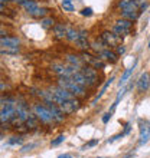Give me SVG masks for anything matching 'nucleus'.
I'll list each match as a JSON object with an SVG mask.
<instances>
[{"label": "nucleus", "mask_w": 150, "mask_h": 158, "mask_svg": "<svg viewBox=\"0 0 150 158\" xmlns=\"http://www.w3.org/2000/svg\"><path fill=\"white\" fill-rule=\"evenodd\" d=\"M58 86L69 91L71 94H74L77 98H84V96L87 95V88L78 85L71 76H59L58 78Z\"/></svg>", "instance_id": "obj_1"}, {"label": "nucleus", "mask_w": 150, "mask_h": 158, "mask_svg": "<svg viewBox=\"0 0 150 158\" xmlns=\"http://www.w3.org/2000/svg\"><path fill=\"white\" fill-rule=\"evenodd\" d=\"M15 117H16V104H15V101L9 99L6 104L2 102V117H0L2 124L12 121Z\"/></svg>", "instance_id": "obj_2"}, {"label": "nucleus", "mask_w": 150, "mask_h": 158, "mask_svg": "<svg viewBox=\"0 0 150 158\" xmlns=\"http://www.w3.org/2000/svg\"><path fill=\"white\" fill-rule=\"evenodd\" d=\"M33 114L42 121V122H45V124H51V122L54 121L52 114H51V111L48 109V106H46L45 104H35L33 105Z\"/></svg>", "instance_id": "obj_3"}, {"label": "nucleus", "mask_w": 150, "mask_h": 158, "mask_svg": "<svg viewBox=\"0 0 150 158\" xmlns=\"http://www.w3.org/2000/svg\"><path fill=\"white\" fill-rule=\"evenodd\" d=\"M150 139V122L149 121H139V145L147 144Z\"/></svg>", "instance_id": "obj_4"}, {"label": "nucleus", "mask_w": 150, "mask_h": 158, "mask_svg": "<svg viewBox=\"0 0 150 158\" xmlns=\"http://www.w3.org/2000/svg\"><path fill=\"white\" fill-rule=\"evenodd\" d=\"M58 105L65 115H69V114H74L79 108V101L78 98H74V99H69V101H61Z\"/></svg>", "instance_id": "obj_5"}, {"label": "nucleus", "mask_w": 150, "mask_h": 158, "mask_svg": "<svg viewBox=\"0 0 150 158\" xmlns=\"http://www.w3.org/2000/svg\"><path fill=\"white\" fill-rule=\"evenodd\" d=\"M81 72H82V75L88 81L90 86H92V85H95L98 82V72L95 71V68L90 66V65H85V66L81 68Z\"/></svg>", "instance_id": "obj_6"}, {"label": "nucleus", "mask_w": 150, "mask_h": 158, "mask_svg": "<svg viewBox=\"0 0 150 158\" xmlns=\"http://www.w3.org/2000/svg\"><path fill=\"white\" fill-rule=\"evenodd\" d=\"M45 105L51 111L55 122H64V119H65V114L62 112V109L59 108V105L56 104V102H45Z\"/></svg>", "instance_id": "obj_7"}, {"label": "nucleus", "mask_w": 150, "mask_h": 158, "mask_svg": "<svg viewBox=\"0 0 150 158\" xmlns=\"http://www.w3.org/2000/svg\"><path fill=\"white\" fill-rule=\"evenodd\" d=\"M101 39L105 42L107 46H117L121 42V36H117L114 32H108V30L101 33Z\"/></svg>", "instance_id": "obj_8"}, {"label": "nucleus", "mask_w": 150, "mask_h": 158, "mask_svg": "<svg viewBox=\"0 0 150 158\" xmlns=\"http://www.w3.org/2000/svg\"><path fill=\"white\" fill-rule=\"evenodd\" d=\"M77 48H79L81 50H87L88 48H91V43L88 42V32L85 29H81L79 30V36L75 42Z\"/></svg>", "instance_id": "obj_9"}, {"label": "nucleus", "mask_w": 150, "mask_h": 158, "mask_svg": "<svg viewBox=\"0 0 150 158\" xmlns=\"http://www.w3.org/2000/svg\"><path fill=\"white\" fill-rule=\"evenodd\" d=\"M150 86V75L147 72H143L140 78L137 79V89L139 92H146Z\"/></svg>", "instance_id": "obj_10"}, {"label": "nucleus", "mask_w": 150, "mask_h": 158, "mask_svg": "<svg viewBox=\"0 0 150 158\" xmlns=\"http://www.w3.org/2000/svg\"><path fill=\"white\" fill-rule=\"evenodd\" d=\"M136 66H137V59H134V62H133V65L129 68V69H126L124 71V73L121 75V78H120V81H118V86H123L127 81H129V78L131 76V73L134 72V69H136Z\"/></svg>", "instance_id": "obj_11"}, {"label": "nucleus", "mask_w": 150, "mask_h": 158, "mask_svg": "<svg viewBox=\"0 0 150 158\" xmlns=\"http://www.w3.org/2000/svg\"><path fill=\"white\" fill-rule=\"evenodd\" d=\"M65 60H67L68 65H71V66H74V68H78V69L82 68V63H84L81 56H78V55H67V56H65Z\"/></svg>", "instance_id": "obj_12"}, {"label": "nucleus", "mask_w": 150, "mask_h": 158, "mask_svg": "<svg viewBox=\"0 0 150 158\" xmlns=\"http://www.w3.org/2000/svg\"><path fill=\"white\" fill-rule=\"evenodd\" d=\"M100 58L104 60V62H108V63H116L117 62V53L116 52H113L110 49H105L103 50L100 53Z\"/></svg>", "instance_id": "obj_13"}, {"label": "nucleus", "mask_w": 150, "mask_h": 158, "mask_svg": "<svg viewBox=\"0 0 150 158\" xmlns=\"http://www.w3.org/2000/svg\"><path fill=\"white\" fill-rule=\"evenodd\" d=\"M67 32H68V27L64 23H58V25L54 26V35L56 39H67Z\"/></svg>", "instance_id": "obj_14"}, {"label": "nucleus", "mask_w": 150, "mask_h": 158, "mask_svg": "<svg viewBox=\"0 0 150 158\" xmlns=\"http://www.w3.org/2000/svg\"><path fill=\"white\" fill-rule=\"evenodd\" d=\"M118 7L121 10H139L136 0H120L118 2Z\"/></svg>", "instance_id": "obj_15"}, {"label": "nucleus", "mask_w": 150, "mask_h": 158, "mask_svg": "<svg viewBox=\"0 0 150 158\" xmlns=\"http://www.w3.org/2000/svg\"><path fill=\"white\" fill-rule=\"evenodd\" d=\"M121 17L123 19H127V20H137L139 16H140V10H121Z\"/></svg>", "instance_id": "obj_16"}, {"label": "nucleus", "mask_w": 150, "mask_h": 158, "mask_svg": "<svg viewBox=\"0 0 150 158\" xmlns=\"http://www.w3.org/2000/svg\"><path fill=\"white\" fill-rule=\"evenodd\" d=\"M72 79H74L75 82L78 83V85H81V86H84V88H87V86H90V83H88V81L85 79V76L82 75V72L81 71H77V72H74L72 73V76H71Z\"/></svg>", "instance_id": "obj_17"}, {"label": "nucleus", "mask_w": 150, "mask_h": 158, "mask_svg": "<svg viewBox=\"0 0 150 158\" xmlns=\"http://www.w3.org/2000/svg\"><path fill=\"white\" fill-rule=\"evenodd\" d=\"M0 43H2V46H19L20 39L17 36H6V38H2Z\"/></svg>", "instance_id": "obj_18"}, {"label": "nucleus", "mask_w": 150, "mask_h": 158, "mask_svg": "<svg viewBox=\"0 0 150 158\" xmlns=\"http://www.w3.org/2000/svg\"><path fill=\"white\" fill-rule=\"evenodd\" d=\"M91 48H92V50H95V52H98V53H101L103 50H105L108 46L105 45V42L103 40V39H95V40L91 43Z\"/></svg>", "instance_id": "obj_19"}, {"label": "nucleus", "mask_w": 150, "mask_h": 158, "mask_svg": "<svg viewBox=\"0 0 150 158\" xmlns=\"http://www.w3.org/2000/svg\"><path fill=\"white\" fill-rule=\"evenodd\" d=\"M38 119H39V118H38L35 114H30L29 118H28L25 122V127L28 129H36L38 128Z\"/></svg>", "instance_id": "obj_20"}, {"label": "nucleus", "mask_w": 150, "mask_h": 158, "mask_svg": "<svg viewBox=\"0 0 150 158\" xmlns=\"http://www.w3.org/2000/svg\"><path fill=\"white\" fill-rule=\"evenodd\" d=\"M113 81H114V76H111V78H110L108 81H107V82H105L104 85H103V88H101V91L98 92V95H97L95 98H94V101H92V105H95V104H97V101H98V99H100V98H101V96L104 95V94H105V91L108 89V86H110V85H111V83H113Z\"/></svg>", "instance_id": "obj_21"}, {"label": "nucleus", "mask_w": 150, "mask_h": 158, "mask_svg": "<svg viewBox=\"0 0 150 158\" xmlns=\"http://www.w3.org/2000/svg\"><path fill=\"white\" fill-rule=\"evenodd\" d=\"M22 6H23V7L26 9V12L29 13V15H32V13L35 12V10H36L38 7H39V4L36 3V2H35V0H26L25 3L22 4Z\"/></svg>", "instance_id": "obj_22"}, {"label": "nucleus", "mask_w": 150, "mask_h": 158, "mask_svg": "<svg viewBox=\"0 0 150 158\" xmlns=\"http://www.w3.org/2000/svg\"><path fill=\"white\" fill-rule=\"evenodd\" d=\"M19 49V46H2V55H16Z\"/></svg>", "instance_id": "obj_23"}, {"label": "nucleus", "mask_w": 150, "mask_h": 158, "mask_svg": "<svg viewBox=\"0 0 150 158\" xmlns=\"http://www.w3.org/2000/svg\"><path fill=\"white\" fill-rule=\"evenodd\" d=\"M79 36V30H75L74 27H68V32H67V39L69 42H77Z\"/></svg>", "instance_id": "obj_24"}, {"label": "nucleus", "mask_w": 150, "mask_h": 158, "mask_svg": "<svg viewBox=\"0 0 150 158\" xmlns=\"http://www.w3.org/2000/svg\"><path fill=\"white\" fill-rule=\"evenodd\" d=\"M41 25L43 29H52L55 26V20L52 17H43V19H41Z\"/></svg>", "instance_id": "obj_25"}, {"label": "nucleus", "mask_w": 150, "mask_h": 158, "mask_svg": "<svg viewBox=\"0 0 150 158\" xmlns=\"http://www.w3.org/2000/svg\"><path fill=\"white\" fill-rule=\"evenodd\" d=\"M113 32L117 35V36H127V35H130V32L131 30H129V29H124V27H120L118 25H114V27H113Z\"/></svg>", "instance_id": "obj_26"}, {"label": "nucleus", "mask_w": 150, "mask_h": 158, "mask_svg": "<svg viewBox=\"0 0 150 158\" xmlns=\"http://www.w3.org/2000/svg\"><path fill=\"white\" fill-rule=\"evenodd\" d=\"M48 15V9H45V7H38L36 10H35L30 16L32 17H36V19H43V17Z\"/></svg>", "instance_id": "obj_27"}, {"label": "nucleus", "mask_w": 150, "mask_h": 158, "mask_svg": "<svg viewBox=\"0 0 150 158\" xmlns=\"http://www.w3.org/2000/svg\"><path fill=\"white\" fill-rule=\"evenodd\" d=\"M116 25H118L120 27H124V29H129L131 30V27H133V22L131 20H127V19H118V20L116 22Z\"/></svg>", "instance_id": "obj_28"}, {"label": "nucleus", "mask_w": 150, "mask_h": 158, "mask_svg": "<svg viewBox=\"0 0 150 158\" xmlns=\"http://www.w3.org/2000/svg\"><path fill=\"white\" fill-rule=\"evenodd\" d=\"M90 66L95 68V69H104V68H105V62L101 58H94Z\"/></svg>", "instance_id": "obj_29"}, {"label": "nucleus", "mask_w": 150, "mask_h": 158, "mask_svg": "<svg viewBox=\"0 0 150 158\" xmlns=\"http://www.w3.org/2000/svg\"><path fill=\"white\" fill-rule=\"evenodd\" d=\"M61 4H62V9L65 12H74L75 10V6L72 4V0H62Z\"/></svg>", "instance_id": "obj_30"}, {"label": "nucleus", "mask_w": 150, "mask_h": 158, "mask_svg": "<svg viewBox=\"0 0 150 158\" xmlns=\"http://www.w3.org/2000/svg\"><path fill=\"white\" fill-rule=\"evenodd\" d=\"M79 56H81V59H82V62L87 63V65H91L92 59H94V56H92V55L87 53V50H82V53L79 55Z\"/></svg>", "instance_id": "obj_31"}, {"label": "nucleus", "mask_w": 150, "mask_h": 158, "mask_svg": "<svg viewBox=\"0 0 150 158\" xmlns=\"http://www.w3.org/2000/svg\"><path fill=\"white\" fill-rule=\"evenodd\" d=\"M22 142H23V138H22L20 135H15V137H10L9 145H20Z\"/></svg>", "instance_id": "obj_32"}, {"label": "nucleus", "mask_w": 150, "mask_h": 158, "mask_svg": "<svg viewBox=\"0 0 150 158\" xmlns=\"http://www.w3.org/2000/svg\"><path fill=\"white\" fill-rule=\"evenodd\" d=\"M64 141H65V135H59V137H56L55 139H52V141H51V145L56 147V145H59V144H62Z\"/></svg>", "instance_id": "obj_33"}, {"label": "nucleus", "mask_w": 150, "mask_h": 158, "mask_svg": "<svg viewBox=\"0 0 150 158\" xmlns=\"http://www.w3.org/2000/svg\"><path fill=\"white\" fill-rule=\"evenodd\" d=\"M136 3H137L139 10H146L147 6H149V3H147L146 0H136Z\"/></svg>", "instance_id": "obj_34"}, {"label": "nucleus", "mask_w": 150, "mask_h": 158, "mask_svg": "<svg viewBox=\"0 0 150 158\" xmlns=\"http://www.w3.org/2000/svg\"><path fill=\"white\" fill-rule=\"evenodd\" d=\"M36 147V144H28V145H23L20 148V152L22 154H25V152H29V151H32Z\"/></svg>", "instance_id": "obj_35"}, {"label": "nucleus", "mask_w": 150, "mask_h": 158, "mask_svg": "<svg viewBox=\"0 0 150 158\" xmlns=\"http://www.w3.org/2000/svg\"><path fill=\"white\" fill-rule=\"evenodd\" d=\"M81 15L85 17H91L92 15H94V12H92V9L91 7H84L82 10H81Z\"/></svg>", "instance_id": "obj_36"}, {"label": "nucleus", "mask_w": 150, "mask_h": 158, "mask_svg": "<svg viewBox=\"0 0 150 158\" xmlns=\"http://www.w3.org/2000/svg\"><path fill=\"white\" fill-rule=\"evenodd\" d=\"M124 137V132H121V134H117V135H114V137H111V138H108V144H111V142H114V141H117V139H120V138H123Z\"/></svg>", "instance_id": "obj_37"}, {"label": "nucleus", "mask_w": 150, "mask_h": 158, "mask_svg": "<svg viewBox=\"0 0 150 158\" xmlns=\"http://www.w3.org/2000/svg\"><path fill=\"white\" fill-rule=\"evenodd\" d=\"M116 53H117V55H123V53H126V46H123V45L117 46V49H116Z\"/></svg>", "instance_id": "obj_38"}, {"label": "nucleus", "mask_w": 150, "mask_h": 158, "mask_svg": "<svg viewBox=\"0 0 150 158\" xmlns=\"http://www.w3.org/2000/svg\"><path fill=\"white\" fill-rule=\"evenodd\" d=\"M110 118H111V112L104 114V117H103V122H104V124H107V122L110 121Z\"/></svg>", "instance_id": "obj_39"}, {"label": "nucleus", "mask_w": 150, "mask_h": 158, "mask_svg": "<svg viewBox=\"0 0 150 158\" xmlns=\"http://www.w3.org/2000/svg\"><path fill=\"white\" fill-rule=\"evenodd\" d=\"M97 144H98V139H92V141H90L87 145H85V148H90V147H95Z\"/></svg>", "instance_id": "obj_40"}, {"label": "nucleus", "mask_w": 150, "mask_h": 158, "mask_svg": "<svg viewBox=\"0 0 150 158\" xmlns=\"http://www.w3.org/2000/svg\"><path fill=\"white\" fill-rule=\"evenodd\" d=\"M130 129H131V127H130V124L126 125V129H124V135H127V134L130 132Z\"/></svg>", "instance_id": "obj_41"}, {"label": "nucleus", "mask_w": 150, "mask_h": 158, "mask_svg": "<svg viewBox=\"0 0 150 158\" xmlns=\"http://www.w3.org/2000/svg\"><path fill=\"white\" fill-rule=\"evenodd\" d=\"M58 158H72V155L71 154H61Z\"/></svg>", "instance_id": "obj_42"}, {"label": "nucleus", "mask_w": 150, "mask_h": 158, "mask_svg": "<svg viewBox=\"0 0 150 158\" xmlns=\"http://www.w3.org/2000/svg\"><path fill=\"white\" fill-rule=\"evenodd\" d=\"M15 2H16V3H19V4H23L26 0H15Z\"/></svg>", "instance_id": "obj_43"}, {"label": "nucleus", "mask_w": 150, "mask_h": 158, "mask_svg": "<svg viewBox=\"0 0 150 158\" xmlns=\"http://www.w3.org/2000/svg\"><path fill=\"white\" fill-rule=\"evenodd\" d=\"M6 2H9V0H0V3H2V4H4Z\"/></svg>", "instance_id": "obj_44"}, {"label": "nucleus", "mask_w": 150, "mask_h": 158, "mask_svg": "<svg viewBox=\"0 0 150 158\" xmlns=\"http://www.w3.org/2000/svg\"><path fill=\"white\" fill-rule=\"evenodd\" d=\"M124 158H133V155H127V157H124Z\"/></svg>", "instance_id": "obj_45"}, {"label": "nucleus", "mask_w": 150, "mask_h": 158, "mask_svg": "<svg viewBox=\"0 0 150 158\" xmlns=\"http://www.w3.org/2000/svg\"><path fill=\"white\" fill-rule=\"evenodd\" d=\"M149 48H150V42H149Z\"/></svg>", "instance_id": "obj_46"}]
</instances>
